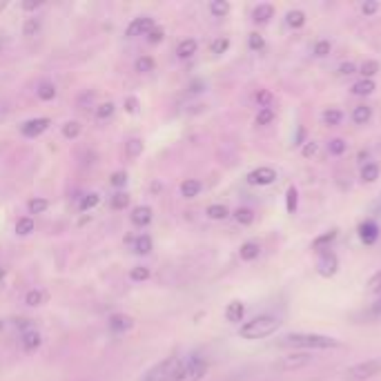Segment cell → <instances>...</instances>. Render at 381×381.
Returning <instances> with one entry per match:
<instances>
[{"mask_svg": "<svg viewBox=\"0 0 381 381\" xmlns=\"http://www.w3.org/2000/svg\"><path fill=\"white\" fill-rule=\"evenodd\" d=\"M281 348H299L305 352L313 350H328V348H341V341L328 335H317V332H293L279 339Z\"/></svg>", "mask_w": 381, "mask_h": 381, "instance_id": "cell-1", "label": "cell"}, {"mask_svg": "<svg viewBox=\"0 0 381 381\" xmlns=\"http://www.w3.org/2000/svg\"><path fill=\"white\" fill-rule=\"evenodd\" d=\"M281 328V319L275 315H259L250 321H245L239 328V337L248 339V341H257V339H265L270 335H275Z\"/></svg>", "mask_w": 381, "mask_h": 381, "instance_id": "cell-2", "label": "cell"}, {"mask_svg": "<svg viewBox=\"0 0 381 381\" xmlns=\"http://www.w3.org/2000/svg\"><path fill=\"white\" fill-rule=\"evenodd\" d=\"M181 361L183 359H178V357L163 359L158 364H154L143 377H138V381H174V377L181 368Z\"/></svg>", "mask_w": 381, "mask_h": 381, "instance_id": "cell-3", "label": "cell"}, {"mask_svg": "<svg viewBox=\"0 0 381 381\" xmlns=\"http://www.w3.org/2000/svg\"><path fill=\"white\" fill-rule=\"evenodd\" d=\"M208 372V361L203 357H190L181 361V368L174 377V381H201Z\"/></svg>", "mask_w": 381, "mask_h": 381, "instance_id": "cell-4", "label": "cell"}, {"mask_svg": "<svg viewBox=\"0 0 381 381\" xmlns=\"http://www.w3.org/2000/svg\"><path fill=\"white\" fill-rule=\"evenodd\" d=\"M377 375H381V361L379 359H368V361H361V364H355V366L346 368L343 379H346V381H368V379H372Z\"/></svg>", "mask_w": 381, "mask_h": 381, "instance_id": "cell-5", "label": "cell"}, {"mask_svg": "<svg viewBox=\"0 0 381 381\" xmlns=\"http://www.w3.org/2000/svg\"><path fill=\"white\" fill-rule=\"evenodd\" d=\"M313 352H288L285 357H281L275 368L281 370V372H290V370H299V368H305L313 364Z\"/></svg>", "mask_w": 381, "mask_h": 381, "instance_id": "cell-6", "label": "cell"}, {"mask_svg": "<svg viewBox=\"0 0 381 381\" xmlns=\"http://www.w3.org/2000/svg\"><path fill=\"white\" fill-rule=\"evenodd\" d=\"M337 270H339V259H337V254L330 252V250H323L319 254V261H317V272H319V277L323 279H330L337 275Z\"/></svg>", "mask_w": 381, "mask_h": 381, "instance_id": "cell-7", "label": "cell"}, {"mask_svg": "<svg viewBox=\"0 0 381 381\" xmlns=\"http://www.w3.org/2000/svg\"><path fill=\"white\" fill-rule=\"evenodd\" d=\"M154 27H156V25H154V18L141 16V18H134V21L127 25L125 36H127V39H138V36H148Z\"/></svg>", "mask_w": 381, "mask_h": 381, "instance_id": "cell-8", "label": "cell"}, {"mask_svg": "<svg viewBox=\"0 0 381 381\" xmlns=\"http://www.w3.org/2000/svg\"><path fill=\"white\" fill-rule=\"evenodd\" d=\"M277 181V170L275 168H257V170H252L248 174V183L250 186H259V188H265V186H272Z\"/></svg>", "mask_w": 381, "mask_h": 381, "instance_id": "cell-9", "label": "cell"}, {"mask_svg": "<svg viewBox=\"0 0 381 381\" xmlns=\"http://www.w3.org/2000/svg\"><path fill=\"white\" fill-rule=\"evenodd\" d=\"M49 125H51V121H49L47 116L31 118V121H25V123L21 125V134H23L25 138H36V136H41L43 132H47Z\"/></svg>", "mask_w": 381, "mask_h": 381, "instance_id": "cell-10", "label": "cell"}, {"mask_svg": "<svg viewBox=\"0 0 381 381\" xmlns=\"http://www.w3.org/2000/svg\"><path fill=\"white\" fill-rule=\"evenodd\" d=\"M359 239L364 241L366 245L377 243V239H379V225L375 221H364V223L359 225Z\"/></svg>", "mask_w": 381, "mask_h": 381, "instance_id": "cell-11", "label": "cell"}, {"mask_svg": "<svg viewBox=\"0 0 381 381\" xmlns=\"http://www.w3.org/2000/svg\"><path fill=\"white\" fill-rule=\"evenodd\" d=\"M130 219L134 225L138 228H145V225H150L152 223V208L150 205H136L130 214Z\"/></svg>", "mask_w": 381, "mask_h": 381, "instance_id": "cell-12", "label": "cell"}, {"mask_svg": "<svg viewBox=\"0 0 381 381\" xmlns=\"http://www.w3.org/2000/svg\"><path fill=\"white\" fill-rule=\"evenodd\" d=\"M272 16H275V7H272L270 3H261L259 7H254L252 21L257 23V25H265V23H270Z\"/></svg>", "mask_w": 381, "mask_h": 381, "instance_id": "cell-13", "label": "cell"}, {"mask_svg": "<svg viewBox=\"0 0 381 381\" xmlns=\"http://www.w3.org/2000/svg\"><path fill=\"white\" fill-rule=\"evenodd\" d=\"M41 343H43V339L36 330H25L21 335V346H23L25 352H34L36 348H41Z\"/></svg>", "mask_w": 381, "mask_h": 381, "instance_id": "cell-14", "label": "cell"}, {"mask_svg": "<svg viewBox=\"0 0 381 381\" xmlns=\"http://www.w3.org/2000/svg\"><path fill=\"white\" fill-rule=\"evenodd\" d=\"M201 190H203L201 181H196V178H186L183 183H181V196L183 198H194L201 194Z\"/></svg>", "mask_w": 381, "mask_h": 381, "instance_id": "cell-15", "label": "cell"}, {"mask_svg": "<svg viewBox=\"0 0 381 381\" xmlns=\"http://www.w3.org/2000/svg\"><path fill=\"white\" fill-rule=\"evenodd\" d=\"M243 315H245V305H243L241 301H232V303H228V308H225V319H228L230 323H239V321H243Z\"/></svg>", "mask_w": 381, "mask_h": 381, "instance_id": "cell-16", "label": "cell"}, {"mask_svg": "<svg viewBox=\"0 0 381 381\" xmlns=\"http://www.w3.org/2000/svg\"><path fill=\"white\" fill-rule=\"evenodd\" d=\"M107 325H110L112 332H125L132 328V319L125 317V315H112L110 321H107Z\"/></svg>", "mask_w": 381, "mask_h": 381, "instance_id": "cell-17", "label": "cell"}, {"mask_svg": "<svg viewBox=\"0 0 381 381\" xmlns=\"http://www.w3.org/2000/svg\"><path fill=\"white\" fill-rule=\"evenodd\" d=\"M259 254H261V245L254 241H245L239 250L241 261H254V259H259Z\"/></svg>", "mask_w": 381, "mask_h": 381, "instance_id": "cell-18", "label": "cell"}, {"mask_svg": "<svg viewBox=\"0 0 381 381\" xmlns=\"http://www.w3.org/2000/svg\"><path fill=\"white\" fill-rule=\"evenodd\" d=\"M196 49H198V43H196L194 39H186V41H181V43H178L176 54H178V59L188 61V59H192V56H194Z\"/></svg>", "mask_w": 381, "mask_h": 381, "instance_id": "cell-19", "label": "cell"}, {"mask_svg": "<svg viewBox=\"0 0 381 381\" xmlns=\"http://www.w3.org/2000/svg\"><path fill=\"white\" fill-rule=\"evenodd\" d=\"M350 116H352V123H355V125H366V123L372 118V107H368V105H357Z\"/></svg>", "mask_w": 381, "mask_h": 381, "instance_id": "cell-20", "label": "cell"}, {"mask_svg": "<svg viewBox=\"0 0 381 381\" xmlns=\"http://www.w3.org/2000/svg\"><path fill=\"white\" fill-rule=\"evenodd\" d=\"M36 96H39L41 101H54L56 98V85L49 83V81H43L39 87H36Z\"/></svg>", "mask_w": 381, "mask_h": 381, "instance_id": "cell-21", "label": "cell"}, {"mask_svg": "<svg viewBox=\"0 0 381 381\" xmlns=\"http://www.w3.org/2000/svg\"><path fill=\"white\" fill-rule=\"evenodd\" d=\"M337 239V230H330V232H323L321 237H317L315 241H313V250H317V252H323V250H330L328 245L332 243Z\"/></svg>", "mask_w": 381, "mask_h": 381, "instance_id": "cell-22", "label": "cell"}, {"mask_svg": "<svg viewBox=\"0 0 381 381\" xmlns=\"http://www.w3.org/2000/svg\"><path fill=\"white\" fill-rule=\"evenodd\" d=\"M285 23L293 27V29H301L305 25V14L301 9H290L285 14Z\"/></svg>", "mask_w": 381, "mask_h": 381, "instance_id": "cell-23", "label": "cell"}, {"mask_svg": "<svg viewBox=\"0 0 381 381\" xmlns=\"http://www.w3.org/2000/svg\"><path fill=\"white\" fill-rule=\"evenodd\" d=\"M375 92V83L368 81V78H361L352 85V94L355 96H370Z\"/></svg>", "mask_w": 381, "mask_h": 381, "instance_id": "cell-24", "label": "cell"}, {"mask_svg": "<svg viewBox=\"0 0 381 381\" xmlns=\"http://www.w3.org/2000/svg\"><path fill=\"white\" fill-rule=\"evenodd\" d=\"M297 208H299V192L295 186H290L285 192V210H288V214H295Z\"/></svg>", "mask_w": 381, "mask_h": 381, "instance_id": "cell-25", "label": "cell"}, {"mask_svg": "<svg viewBox=\"0 0 381 381\" xmlns=\"http://www.w3.org/2000/svg\"><path fill=\"white\" fill-rule=\"evenodd\" d=\"M132 245H134L136 254H150L152 252V239L148 237V234H138V237L132 241Z\"/></svg>", "mask_w": 381, "mask_h": 381, "instance_id": "cell-26", "label": "cell"}, {"mask_svg": "<svg viewBox=\"0 0 381 381\" xmlns=\"http://www.w3.org/2000/svg\"><path fill=\"white\" fill-rule=\"evenodd\" d=\"M210 14L214 18H225L230 14V3H228V0H212V3H210Z\"/></svg>", "mask_w": 381, "mask_h": 381, "instance_id": "cell-27", "label": "cell"}, {"mask_svg": "<svg viewBox=\"0 0 381 381\" xmlns=\"http://www.w3.org/2000/svg\"><path fill=\"white\" fill-rule=\"evenodd\" d=\"M36 230V223L31 216H23V219H18L16 223V234H21V237H29V234Z\"/></svg>", "mask_w": 381, "mask_h": 381, "instance_id": "cell-28", "label": "cell"}, {"mask_svg": "<svg viewBox=\"0 0 381 381\" xmlns=\"http://www.w3.org/2000/svg\"><path fill=\"white\" fill-rule=\"evenodd\" d=\"M81 130H83V125H81L78 121H67V123L63 125V136L69 138V141H74V138L81 136Z\"/></svg>", "mask_w": 381, "mask_h": 381, "instance_id": "cell-29", "label": "cell"}, {"mask_svg": "<svg viewBox=\"0 0 381 381\" xmlns=\"http://www.w3.org/2000/svg\"><path fill=\"white\" fill-rule=\"evenodd\" d=\"M361 178H364V183H375L379 178V166L377 163H366L364 168H361Z\"/></svg>", "mask_w": 381, "mask_h": 381, "instance_id": "cell-30", "label": "cell"}, {"mask_svg": "<svg viewBox=\"0 0 381 381\" xmlns=\"http://www.w3.org/2000/svg\"><path fill=\"white\" fill-rule=\"evenodd\" d=\"M98 203H101V194H96V192H89V194H85V196L81 198V205H78V210H81V212L94 210Z\"/></svg>", "mask_w": 381, "mask_h": 381, "instance_id": "cell-31", "label": "cell"}, {"mask_svg": "<svg viewBox=\"0 0 381 381\" xmlns=\"http://www.w3.org/2000/svg\"><path fill=\"white\" fill-rule=\"evenodd\" d=\"M208 216L212 221H223V219H228V216H230V210L225 205H221V203H214V205L208 208Z\"/></svg>", "mask_w": 381, "mask_h": 381, "instance_id": "cell-32", "label": "cell"}, {"mask_svg": "<svg viewBox=\"0 0 381 381\" xmlns=\"http://www.w3.org/2000/svg\"><path fill=\"white\" fill-rule=\"evenodd\" d=\"M234 221H237L239 225H250L254 221V212L250 208H239L234 210Z\"/></svg>", "mask_w": 381, "mask_h": 381, "instance_id": "cell-33", "label": "cell"}, {"mask_svg": "<svg viewBox=\"0 0 381 381\" xmlns=\"http://www.w3.org/2000/svg\"><path fill=\"white\" fill-rule=\"evenodd\" d=\"M125 154L130 156V158H138L143 154V141H138V138L127 141L125 143Z\"/></svg>", "mask_w": 381, "mask_h": 381, "instance_id": "cell-34", "label": "cell"}, {"mask_svg": "<svg viewBox=\"0 0 381 381\" xmlns=\"http://www.w3.org/2000/svg\"><path fill=\"white\" fill-rule=\"evenodd\" d=\"M134 67H136L138 74H150V71H154L156 63H154V59H150V56H141V59L134 63Z\"/></svg>", "mask_w": 381, "mask_h": 381, "instance_id": "cell-35", "label": "cell"}, {"mask_svg": "<svg viewBox=\"0 0 381 381\" xmlns=\"http://www.w3.org/2000/svg\"><path fill=\"white\" fill-rule=\"evenodd\" d=\"M114 112H116V105L114 103H103V105L96 107V118L98 121H107V118L114 116Z\"/></svg>", "mask_w": 381, "mask_h": 381, "instance_id": "cell-36", "label": "cell"}, {"mask_svg": "<svg viewBox=\"0 0 381 381\" xmlns=\"http://www.w3.org/2000/svg\"><path fill=\"white\" fill-rule=\"evenodd\" d=\"M47 299V295L43 293V290H29V293L25 295V303L27 305H43Z\"/></svg>", "mask_w": 381, "mask_h": 381, "instance_id": "cell-37", "label": "cell"}, {"mask_svg": "<svg viewBox=\"0 0 381 381\" xmlns=\"http://www.w3.org/2000/svg\"><path fill=\"white\" fill-rule=\"evenodd\" d=\"M341 118H343V114L339 112V110H335V107H330V110H325L323 114H321V121L325 123V125H339L341 123Z\"/></svg>", "mask_w": 381, "mask_h": 381, "instance_id": "cell-38", "label": "cell"}, {"mask_svg": "<svg viewBox=\"0 0 381 381\" xmlns=\"http://www.w3.org/2000/svg\"><path fill=\"white\" fill-rule=\"evenodd\" d=\"M39 31H41V21H39V18H27L25 25H23V36L31 39V36H36Z\"/></svg>", "mask_w": 381, "mask_h": 381, "instance_id": "cell-39", "label": "cell"}, {"mask_svg": "<svg viewBox=\"0 0 381 381\" xmlns=\"http://www.w3.org/2000/svg\"><path fill=\"white\" fill-rule=\"evenodd\" d=\"M359 71H361V76H364V78L372 81V76L379 71V63L377 61H364V65L359 67Z\"/></svg>", "mask_w": 381, "mask_h": 381, "instance_id": "cell-40", "label": "cell"}, {"mask_svg": "<svg viewBox=\"0 0 381 381\" xmlns=\"http://www.w3.org/2000/svg\"><path fill=\"white\" fill-rule=\"evenodd\" d=\"M346 150H348V143L343 141V138H332V141L328 143V152H330L332 156H341Z\"/></svg>", "mask_w": 381, "mask_h": 381, "instance_id": "cell-41", "label": "cell"}, {"mask_svg": "<svg viewBox=\"0 0 381 381\" xmlns=\"http://www.w3.org/2000/svg\"><path fill=\"white\" fill-rule=\"evenodd\" d=\"M110 205H112V210H125L127 205H130V196H127L125 192H118V194H114L112 196V201H110Z\"/></svg>", "mask_w": 381, "mask_h": 381, "instance_id": "cell-42", "label": "cell"}, {"mask_svg": "<svg viewBox=\"0 0 381 381\" xmlns=\"http://www.w3.org/2000/svg\"><path fill=\"white\" fill-rule=\"evenodd\" d=\"M47 208H49V203L45 201V198H31V201L27 203L29 214H43Z\"/></svg>", "mask_w": 381, "mask_h": 381, "instance_id": "cell-43", "label": "cell"}, {"mask_svg": "<svg viewBox=\"0 0 381 381\" xmlns=\"http://www.w3.org/2000/svg\"><path fill=\"white\" fill-rule=\"evenodd\" d=\"M272 121H275V110L272 107H261L259 114H257V125H270Z\"/></svg>", "mask_w": 381, "mask_h": 381, "instance_id": "cell-44", "label": "cell"}, {"mask_svg": "<svg viewBox=\"0 0 381 381\" xmlns=\"http://www.w3.org/2000/svg\"><path fill=\"white\" fill-rule=\"evenodd\" d=\"M330 49H332L330 41H317L315 47H313V54H315L317 59H323V56H328Z\"/></svg>", "mask_w": 381, "mask_h": 381, "instance_id": "cell-45", "label": "cell"}, {"mask_svg": "<svg viewBox=\"0 0 381 381\" xmlns=\"http://www.w3.org/2000/svg\"><path fill=\"white\" fill-rule=\"evenodd\" d=\"M130 279L132 281H148L150 279V268H143V265L132 268L130 270Z\"/></svg>", "mask_w": 381, "mask_h": 381, "instance_id": "cell-46", "label": "cell"}, {"mask_svg": "<svg viewBox=\"0 0 381 381\" xmlns=\"http://www.w3.org/2000/svg\"><path fill=\"white\" fill-rule=\"evenodd\" d=\"M230 47V39H216L210 47V51L214 54V56H221V54H225Z\"/></svg>", "mask_w": 381, "mask_h": 381, "instance_id": "cell-47", "label": "cell"}, {"mask_svg": "<svg viewBox=\"0 0 381 381\" xmlns=\"http://www.w3.org/2000/svg\"><path fill=\"white\" fill-rule=\"evenodd\" d=\"M248 47L252 51H261L265 47V41H263V36L261 34H250V39H248Z\"/></svg>", "mask_w": 381, "mask_h": 381, "instance_id": "cell-48", "label": "cell"}, {"mask_svg": "<svg viewBox=\"0 0 381 381\" xmlns=\"http://www.w3.org/2000/svg\"><path fill=\"white\" fill-rule=\"evenodd\" d=\"M377 11H379L377 0H366V3H361V14L364 16H375Z\"/></svg>", "mask_w": 381, "mask_h": 381, "instance_id": "cell-49", "label": "cell"}, {"mask_svg": "<svg viewBox=\"0 0 381 381\" xmlns=\"http://www.w3.org/2000/svg\"><path fill=\"white\" fill-rule=\"evenodd\" d=\"M319 152V145L315 143V141H305V145L301 148V154H303V158H310V156H315Z\"/></svg>", "mask_w": 381, "mask_h": 381, "instance_id": "cell-50", "label": "cell"}, {"mask_svg": "<svg viewBox=\"0 0 381 381\" xmlns=\"http://www.w3.org/2000/svg\"><path fill=\"white\" fill-rule=\"evenodd\" d=\"M163 39H166V31H163L161 27H154V29L148 34V43H150V45H158Z\"/></svg>", "mask_w": 381, "mask_h": 381, "instance_id": "cell-51", "label": "cell"}, {"mask_svg": "<svg viewBox=\"0 0 381 381\" xmlns=\"http://www.w3.org/2000/svg\"><path fill=\"white\" fill-rule=\"evenodd\" d=\"M368 290L372 295H381V270L377 272V275H372V279L368 281Z\"/></svg>", "mask_w": 381, "mask_h": 381, "instance_id": "cell-52", "label": "cell"}, {"mask_svg": "<svg viewBox=\"0 0 381 381\" xmlns=\"http://www.w3.org/2000/svg\"><path fill=\"white\" fill-rule=\"evenodd\" d=\"M355 71H357V65H355V63H341L339 69H337V74H339V76H352Z\"/></svg>", "mask_w": 381, "mask_h": 381, "instance_id": "cell-53", "label": "cell"}, {"mask_svg": "<svg viewBox=\"0 0 381 381\" xmlns=\"http://www.w3.org/2000/svg\"><path fill=\"white\" fill-rule=\"evenodd\" d=\"M110 183H112L114 188H125V183H127V174H125V172H114L112 178H110Z\"/></svg>", "mask_w": 381, "mask_h": 381, "instance_id": "cell-54", "label": "cell"}, {"mask_svg": "<svg viewBox=\"0 0 381 381\" xmlns=\"http://www.w3.org/2000/svg\"><path fill=\"white\" fill-rule=\"evenodd\" d=\"M257 103H259V107H270V101H272V94L268 92V89H261V92H257Z\"/></svg>", "mask_w": 381, "mask_h": 381, "instance_id": "cell-55", "label": "cell"}, {"mask_svg": "<svg viewBox=\"0 0 381 381\" xmlns=\"http://www.w3.org/2000/svg\"><path fill=\"white\" fill-rule=\"evenodd\" d=\"M138 98H134V96H130V98H125V112L127 114H136L138 112Z\"/></svg>", "mask_w": 381, "mask_h": 381, "instance_id": "cell-56", "label": "cell"}, {"mask_svg": "<svg viewBox=\"0 0 381 381\" xmlns=\"http://www.w3.org/2000/svg\"><path fill=\"white\" fill-rule=\"evenodd\" d=\"M45 3H43V0H25V3L21 5L25 11H36V9H41Z\"/></svg>", "mask_w": 381, "mask_h": 381, "instance_id": "cell-57", "label": "cell"}, {"mask_svg": "<svg viewBox=\"0 0 381 381\" xmlns=\"http://www.w3.org/2000/svg\"><path fill=\"white\" fill-rule=\"evenodd\" d=\"M305 136H308L305 127L299 125V127H297V136H295V145H301V148H303V145H305Z\"/></svg>", "mask_w": 381, "mask_h": 381, "instance_id": "cell-58", "label": "cell"}, {"mask_svg": "<svg viewBox=\"0 0 381 381\" xmlns=\"http://www.w3.org/2000/svg\"><path fill=\"white\" fill-rule=\"evenodd\" d=\"M370 313L375 315V317H381V297L372 303V308H370Z\"/></svg>", "mask_w": 381, "mask_h": 381, "instance_id": "cell-59", "label": "cell"}, {"mask_svg": "<svg viewBox=\"0 0 381 381\" xmlns=\"http://www.w3.org/2000/svg\"><path fill=\"white\" fill-rule=\"evenodd\" d=\"M5 279V270L3 268H0V281H3Z\"/></svg>", "mask_w": 381, "mask_h": 381, "instance_id": "cell-60", "label": "cell"}, {"mask_svg": "<svg viewBox=\"0 0 381 381\" xmlns=\"http://www.w3.org/2000/svg\"><path fill=\"white\" fill-rule=\"evenodd\" d=\"M0 328H3V323H0Z\"/></svg>", "mask_w": 381, "mask_h": 381, "instance_id": "cell-61", "label": "cell"}, {"mask_svg": "<svg viewBox=\"0 0 381 381\" xmlns=\"http://www.w3.org/2000/svg\"><path fill=\"white\" fill-rule=\"evenodd\" d=\"M0 49H3V45H0Z\"/></svg>", "mask_w": 381, "mask_h": 381, "instance_id": "cell-62", "label": "cell"}]
</instances>
